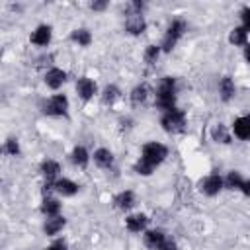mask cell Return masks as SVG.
<instances>
[{"label": "cell", "mask_w": 250, "mask_h": 250, "mask_svg": "<svg viewBox=\"0 0 250 250\" xmlns=\"http://www.w3.org/2000/svg\"><path fill=\"white\" fill-rule=\"evenodd\" d=\"M6 152H10V154H18V152H20V146H18V141H16V139H8V143H6Z\"/></svg>", "instance_id": "obj_29"}, {"label": "cell", "mask_w": 250, "mask_h": 250, "mask_svg": "<svg viewBox=\"0 0 250 250\" xmlns=\"http://www.w3.org/2000/svg\"><path fill=\"white\" fill-rule=\"evenodd\" d=\"M184 31H186V23H184L182 20H174V21L168 25V29H166V35H164V39H162V49H164V51H172L174 45L178 43V39L184 35Z\"/></svg>", "instance_id": "obj_5"}, {"label": "cell", "mask_w": 250, "mask_h": 250, "mask_svg": "<svg viewBox=\"0 0 250 250\" xmlns=\"http://www.w3.org/2000/svg\"><path fill=\"white\" fill-rule=\"evenodd\" d=\"M62 227H64V219H62L61 215H57V217H49L47 223H45V232H47V234H57Z\"/></svg>", "instance_id": "obj_20"}, {"label": "cell", "mask_w": 250, "mask_h": 250, "mask_svg": "<svg viewBox=\"0 0 250 250\" xmlns=\"http://www.w3.org/2000/svg\"><path fill=\"white\" fill-rule=\"evenodd\" d=\"M199 189H201L205 195H217V193L223 189V180H221V176H217V174L207 176V178L199 184Z\"/></svg>", "instance_id": "obj_7"}, {"label": "cell", "mask_w": 250, "mask_h": 250, "mask_svg": "<svg viewBox=\"0 0 250 250\" xmlns=\"http://www.w3.org/2000/svg\"><path fill=\"white\" fill-rule=\"evenodd\" d=\"M160 123L164 127V131H168V133H180V131H184V125H186V113L182 109H176L174 107V109H170V111H166L162 115Z\"/></svg>", "instance_id": "obj_4"}, {"label": "cell", "mask_w": 250, "mask_h": 250, "mask_svg": "<svg viewBox=\"0 0 250 250\" xmlns=\"http://www.w3.org/2000/svg\"><path fill=\"white\" fill-rule=\"evenodd\" d=\"M64 80H66V74H64L61 68H51V70H47V74H45V82H47V86L53 88V90H59Z\"/></svg>", "instance_id": "obj_10"}, {"label": "cell", "mask_w": 250, "mask_h": 250, "mask_svg": "<svg viewBox=\"0 0 250 250\" xmlns=\"http://www.w3.org/2000/svg\"><path fill=\"white\" fill-rule=\"evenodd\" d=\"M232 131H234V135H236L238 139L246 141V139L250 137V117H238V119H234Z\"/></svg>", "instance_id": "obj_11"}, {"label": "cell", "mask_w": 250, "mask_h": 250, "mask_svg": "<svg viewBox=\"0 0 250 250\" xmlns=\"http://www.w3.org/2000/svg\"><path fill=\"white\" fill-rule=\"evenodd\" d=\"M76 92H78V96H80L82 100H90V98L96 94V84H94L90 78L82 76V78H78V82H76Z\"/></svg>", "instance_id": "obj_9"}, {"label": "cell", "mask_w": 250, "mask_h": 250, "mask_svg": "<svg viewBox=\"0 0 250 250\" xmlns=\"http://www.w3.org/2000/svg\"><path fill=\"white\" fill-rule=\"evenodd\" d=\"M41 172H43V176L47 178V184H55V180H57L61 168H59V164H57L55 160H45V162L41 164Z\"/></svg>", "instance_id": "obj_12"}, {"label": "cell", "mask_w": 250, "mask_h": 250, "mask_svg": "<svg viewBox=\"0 0 250 250\" xmlns=\"http://www.w3.org/2000/svg\"><path fill=\"white\" fill-rule=\"evenodd\" d=\"M41 211L47 215V217H57L59 211H61V203L57 199H45L43 205H41Z\"/></svg>", "instance_id": "obj_21"}, {"label": "cell", "mask_w": 250, "mask_h": 250, "mask_svg": "<svg viewBox=\"0 0 250 250\" xmlns=\"http://www.w3.org/2000/svg\"><path fill=\"white\" fill-rule=\"evenodd\" d=\"M158 55H160V47H156V45H148L146 51H145V62H146V64H154L156 59H158Z\"/></svg>", "instance_id": "obj_25"}, {"label": "cell", "mask_w": 250, "mask_h": 250, "mask_svg": "<svg viewBox=\"0 0 250 250\" xmlns=\"http://www.w3.org/2000/svg\"><path fill=\"white\" fill-rule=\"evenodd\" d=\"M117 98H119V88H117V86H107V88L104 90V96H102L104 104H113Z\"/></svg>", "instance_id": "obj_26"}, {"label": "cell", "mask_w": 250, "mask_h": 250, "mask_svg": "<svg viewBox=\"0 0 250 250\" xmlns=\"http://www.w3.org/2000/svg\"><path fill=\"white\" fill-rule=\"evenodd\" d=\"M219 94L225 102H229L232 96H234V82L230 76H223L221 82H219Z\"/></svg>", "instance_id": "obj_15"}, {"label": "cell", "mask_w": 250, "mask_h": 250, "mask_svg": "<svg viewBox=\"0 0 250 250\" xmlns=\"http://www.w3.org/2000/svg\"><path fill=\"white\" fill-rule=\"evenodd\" d=\"M72 39L78 43V45H90V41H92V35H90V31H86V29H76V31H72Z\"/></svg>", "instance_id": "obj_24"}, {"label": "cell", "mask_w": 250, "mask_h": 250, "mask_svg": "<svg viewBox=\"0 0 250 250\" xmlns=\"http://www.w3.org/2000/svg\"><path fill=\"white\" fill-rule=\"evenodd\" d=\"M213 139H215V141H221V143H229V141H230V137H229L225 125L219 123V125L213 129Z\"/></svg>", "instance_id": "obj_28"}, {"label": "cell", "mask_w": 250, "mask_h": 250, "mask_svg": "<svg viewBox=\"0 0 250 250\" xmlns=\"http://www.w3.org/2000/svg\"><path fill=\"white\" fill-rule=\"evenodd\" d=\"M164 238H166V234L162 230H148L145 234V244L152 250H158V246L164 242Z\"/></svg>", "instance_id": "obj_18"}, {"label": "cell", "mask_w": 250, "mask_h": 250, "mask_svg": "<svg viewBox=\"0 0 250 250\" xmlns=\"http://www.w3.org/2000/svg\"><path fill=\"white\" fill-rule=\"evenodd\" d=\"M242 21H244L242 27L248 29V25H250V8H244V10H242Z\"/></svg>", "instance_id": "obj_32"}, {"label": "cell", "mask_w": 250, "mask_h": 250, "mask_svg": "<svg viewBox=\"0 0 250 250\" xmlns=\"http://www.w3.org/2000/svg\"><path fill=\"white\" fill-rule=\"evenodd\" d=\"M94 162L100 166V168H109L113 164V154L107 150V148H98L94 152Z\"/></svg>", "instance_id": "obj_17"}, {"label": "cell", "mask_w": 250, "mask_h": 250, "mask_svg": "<svg viewBox=\"0 0 250 250\" xmlns=\"http://www.w3.org/2000/svg\"><path fill=\"white\" fill-rule=\"evenodd\" d=\"M158 250H176V244H174V240L164 238V242L158 246Z\"/></svg>", "instance_id": "obj_30"}, {"label": "cell", "mask_w": 250, "mask_h": 250, "mask_svg": "<svg viewBox=\"0 0 250 250\" xmlns=\"http://www.w3.org/2000/svg\"><path fill=\"white\" fill-rule=\"evenodd\" d=\"M227 188H230V189H242L246 195L250 193V189H248V182L240 176V172H229V176H227V180L223 182Z\"/></svg>", "instance_id": "obj_8"}, {"label": "cell", "mask_w": 250, "mask_h": 250, "mask_svg": "<svg viewBox=\"0 0 250 250\" xmlns=\"http://www.w3.org/2000/svg\"><path fill=\"white\" fill-rule=\"evenodd\" d=\"M135 205V193L133 191H121L117 197H115V207L119 209H131Z\"/></svg>", "instance_id": "obj_19"}, {"label": "cell", "mask_w": 250, "mask_h": 250, "mask_svg": "<svg viewBox=\"0 0 250 250\" xmlns=\"http://www.w3.org/2000/svg\"><path fill=\"white\" fill-rule=\"evenodd\" d=\"M105 6H107L105 2H94V4H92V10H104Z\"/></svg>", "instance_id": "obj_33"}, {"label": "cell", "mask_w": 250, "mask_h": 250, "mask_svg": "<svg viewBox=\"0 0 250 250\" xmlns=\"http://www.w3.org/2000/svg\"><path fill=\"white\" fill-rule=\"evenodd\" d=\"M141 10H143V2H133L127 10V20H125V29L133 35H139L145 31V20L141 16Z\"/></svg>", "instance_id": "obj_3"}, {"label": "cell", "mask_w": 250, "mask_h": 250, "mask_svg": "<svg viewBox=\"0 0 250 250\" xmlns=\"http://www.w3.org/2000/svg\"><path fill=\"white\" fill-rule=\"evenodd\" d=\"M51 41V27L49 25H39L35 31H33V35H31V43H35V45H47Z\"/></svg>", "instance_id": "obj_13"}, {"label": "cell", "mask_w": 250, "mask_h": 250, "mask_svg": "<svg viewBox=\"0 0 250 250\" xmlns=\"http://www.w3.org/2000/svg\"><path fill=\"white\" fill-rule=\"evenodd\" d=\"M230 43H234V45H246V39H248V31H246V27H234L232 31H230Z\"/></svg>", "instance_id": "obj_22"}, {"label": "cell", "mask_w": 250, "mask_h": 250, "mask_svg": "<svg viewBox=\"0 0 250 250\" xmlns=\"http://www.w3.org/2000/svg\"><path fill=\"white\" fill-rule=\"evenodd\" d=\"M127 229L131 230V232H141L145 227H146V223H148V219H146V215H131V217H127Z\"/></svg>", "instance_id": "obj_16"}, {"label": "cell", "mask_w": 250, "mask_h": 250, "mask_svg": "<svg viewBox=\"0 0 250 250\" xmlns=\"http://www.w3.org/2000/svg\"><path fill=\"white\" fill-rule=\"evenodd\" d=\"M146 86L145 84H141V86H137L133 92H131V102L133 104H141V102H145L146 100Z\"/></svg>", "instance_id": "obj_27"}, {"label": "cell", "mask_w": 250, "mask_h": 250, "mask_svg": "<svg viewBox=\"0 0 250 250\" xmlns=\"http://www.w3.org/2000/svg\"><path fill=\"white\" fill-rule=\"evenodd\" d=\"M174 104H176V82L174 78L164 76L156 90V105L164 111H170L174 109Z\"/></svg>", "instance_id": "obj_2"}, {"label": "cell", "mask_w": 250, "mask_h": 250, "mask_svg": "<svg viewBox=\"0 0 250 250\" xmlns=\"http://www.w3.org/2000/svg\"><path fill=\"white\" fill-rule=\"evenodd\" d=\"M66 109H68V100H66V96H62V94L53 96V98L45 104V107H43V111H45L47 115H66Z\"/></svg>", "instance_id": "obj_6"}, {"label": "cell", "mask_w": 250, "mask_h": 250, "mask_svg": "<svg viewBox=\"0 0 250 250\" xmlns=\"http://www.w3.org/2000/svg\"><path fill=\"white\" fill-rule=\"evenodd\" d=\"M45 250H66V242H62V240H57V242H53L51 246H47Z\"/></svg>", "instance_id": "obj_31"}, {"label": "cell", "mask_w": 250, "mask_h": 250, "mask_svg": "<svg viewBox=\"0 0 250 250\" xmlns=\"http://www.w3.org/2000/svg\"><path fill=\"white\" fill-rule=\"evenodd\" d=\"M166 156H168V148L164 145H160V143H146L143 146V154H141L139 162L135 164V172L143 174V176H148Z\"/></svg>", "instance_id": "obj_1"}, {"label": "cell", "mask_w": 250, "mask_h": 250, "mask_svg": "<svg viewBox=\"0 0 250 250\" xmlns=\"http://www.w3.org/2000/svg\"><path fill=\"white\" fill-rule=\"evenodd\" d=\"M53 189H57V191L62 193V195H74V193L78 191V184H74V182L62 178V180H57V182L53 184Z\"/></svg>", "instance_id": "obj_14"}, {"label": "cell", "mask_w": 250, "mask_h": 250, "mask_svg": "<svg viewBox=\"0 0 250 250\" xmlns=\"http://www.w3.org/2000/svg\"><path fill=\"white\" fill-rule=\"evenodd\" d=\"M72 162L78 164L80 168H84V166L88 164V152H86L84 146H76V148L72 150Z\"/></svg>", "instance_id": "obj_23"}]
</instances>
